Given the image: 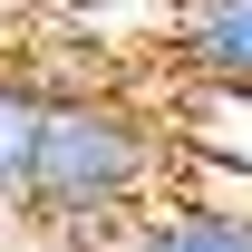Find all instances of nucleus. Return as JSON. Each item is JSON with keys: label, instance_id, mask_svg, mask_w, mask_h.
Returning <instances> with one entry per match:
<instances>
[{"label": "nucleus", "instance_id": "obj_4", "mask_svg": "<svg viewBox=\"0 0 252 252\" xmlns=\"http://www.w3.org/2000/svg\"><path fill=\"white\" fill-rule=\"evenodd\" d=\"M39 126H49V78L30 59H0V223H20V204H30Z\"/></svg>", "mask_w": 252, "mask_h": 252}, {"label": "nucleus", "instance_id": "obj_6", "mask_svg": "<svg viewBox=\"0 0 252 252\" xmlns=\"http://www.w3.org/2000/svg\"><path fill=\"white\" fill-rule=\"evenodd\" d=\"M156 10H165V0H156Z\"/></svg>", "mask_w": 252, "mask_h": 252}, {"label": "nucleus", "instance_id": "obj_2", "mask_svg": "<svg viewBox=\"0 0 252 252\" xmlns=\"http://www.w3.org/2000/svg\"><path fill=\"white\" fill-rule=\"evenodd\" d=\"M165 59L185 88H252V0H165Z\"/></svg>", "mask_w": 252, "mask_h": 252}, {"label": "nucleus", "instance_id": "obj_3", "mask_svg": "<svg viewBox=\"0 0 252 252\" xmlns=\"http://www.w3.org/2000/svg\"><path fill=\"white\" fill-rule=\"evenodd\" d=\"M107 252H252V204H233V194H165Z\"/></svg>", "mask_w": 252, "mask_h": 252}, {"label": "nucleus", "instance_id": "obj_5", "mask_svg": "<svg viewBox=\"0 0 252 252\" xmlns=\"http://www.w3.org/2000/svg\"><path fill=\"white\" fill-rule=\"evenodd\" d=\"M0 10H49V0H0Z\"/></svg>", "mask_w": 252, "mask_h": 252}, {"label": "nucleus", "instance_id": "obj_1", "mask_svg": "<svg viewBox=\"0 0 252 252\" xmlns=\"http://www.w3.org/2000/svg\"><path fill=\"white\" fill-rule=\"evenodd\" d=\"M175 126L126 88H97V78H68L49 88V126H39V165H30V223L39 243H117L126 223L165 204V175H175Z\"/></svg>", "mask_w": 252, "mask_h": 252}]
</instances>
